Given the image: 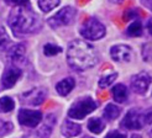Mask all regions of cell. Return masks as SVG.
I'll list each match as a JSON object with an SVG mask.
<instances>
[{"label":"cell","instance_id":"cell-8","mask_svg":"<svg viewBox=\"0 0 152 138\" xmlns=\"http://www.w3.org/2000/svg\"><path fill=\"white\" fill-rule=\"evenodd\" d=\"M151 81H152V78L148 73L140 72L137 74H135L131 78V89L136 94L142 95L148 90V88L151 85Z\"/></svg>","mask_w":152,"mask_h":138},{"label":"cell","instance_id":"cell-17","mask_svg":"<svg viewBox=\"0 0 152 138\" xmlns=\"http://www.w3.org/2000/svg\"><path fill=\"white\" fill-rule=\"evenodd\" d=\"M120 113H121V110L119 109V106L114 105V104H109V105H106V107L104 109L103 116L108 121H114L120 116Z\"/></svg>","mask_w":152,"mask_h":138},{"label":"cell","instance_id":"cell-4","mask_svg":"<svg viewBox=\"0 0 152 138\" xmlns=\"http://www.w3.org/2000/svg\"><path fill=\"white\" fill-rule=\"evenodd\" d=\"M79 33L82 37H84L86 40L96 41L105 36L106 30H105V26L99 20H96L94 17H89L83 22L82 26L79 27Z\"/></svg>","mask_w":152,"mask_h":138},{"label":"cell","instance_id":"cell-28","mask_svg":"<svg viewBox=\"0 0 152 138\" xmlns=\"http://www.w3.org/2000/svg\"><path fill=\"white\" fill-rule=\"evenodd\" d=\"M105 138H126V136L119 131H111L105 136Z\"/></svg>","mask_w":152,"mask_h":138},{"label":"cell","instance_id":"cell-7","mask_svg":"<svg viewBox=\"0 0 152 138\" xmlns=\"http://www.w3.org/2000/svg\"><path fill=\"white\" fill-rule=\"evenodd\" d=\"M19 123L26 127L35 128L40 125L42 121V113L37 110H28V109H21L18 113Z\"/></svg>","mask_w":152,"mask_h":138},{"label":"cell","instance_id":"cell-16","mask_svg":"<svg viewBox=\"0 0 152 138\" xmlns=\"http://www.w3.org/2000/svg\"><path fill=\"white\" fill-rule=\"evenodd\" d=\"M111 94H113L114 100L116 102L123 104L127 99V88L124 84H116V85L111 89Z\"/></svg>","mask_w":152,"mask_h":138},{"label":"cell","instance_id":"cell-31","mask_svg":"<svg viewBox=\"0 0 152 138\" xmlns=\"http://www.w3.org/2000/svg\"><path fill=\"white\" fill-rule=\"evenodd\" d=\"M141 1L145 4L147 7H150V9L152 10V0H141Z\"/></svg>","mask_w":152,"mask_h":138},{"label":"cell","instance_id":"cell-14","mask_svg":"<svg viewBox=\"0 0 152 138\" xmlns=\"http://www.w3.org/2000/svg\"><path fill=\"white\" fill-rule=\"evenodd\" d=\"M61 131H62V134L64 137L71 138V137H77L82 132V127L78 123H74V122L69 120H66L63 122L62 127H61Z\"/></svg>","mask_w":152,"mask_h":138},{"label":"cell","instance_id":"cell-5","mask_svg":"<svg viewBox=\"0 0 152 138\" xmlns=\"http://www.w3.org/2000/svg\"><path fill=\"white\" fill-rule=\"evenodd\" d=\"M96 109V104L92 97H82L72 104L68 110V116L75 120L86 118L89 113H92Z\"/></svg>","mask_w":152,"mask_h":138},{"label":"cell","instance_id":"cell-34","mask_svg":"<svg viewBox=\"0 0 152 138\" xmlns=\"http://www.w3.org/2000/svg\"><path fill=\"white\" fill-rule=\"evenodd\" d=\"M151 136H152V129H151Z\"/></svg>","mask_w":152,"mask_h":138},{"label":"cell","instance_id":"cell-35","mask_svg":"<svg viewBox=\"0 0 152 138\" xmlns=\"http://www.w3.org/2000/svg\"><path fill=\"white\" fill-rule=\"evenodd\" d=\"M87 138H92V137H87Z\"/></svg>","mask_w":152,"mask_h":138},{"label":"cell","instance_id":"cell-24","mask_svg":"<svg viewBox=\"0 0 152 138\" xmlns=\"http://www.w3.org/2000/svg\"><path fill=\"white\" fill-rule=\"evenodd\" d=\"M142 57L146 62H152V43H145L142 47Z\"/></svg>","mask_w":152,"mask_h":138},{"label":"cell","instance_id":"cell-27","mask_svg":"<svg viewBox=\"0 0 152 138\" xmlns=\"http://www.w3.org/2000/svg\"><path fill=\"white\" fill-rule=\"evenodd\" d=\"M130 20H139V11L136 9H127L124 12V21Z\"/></svg>","mask_w":152,"mask_h":138},{"label":"cell","instance_id":"cell-2","mask_svg":"<svg viewBox=\"0 0 152 138\" xmlns=\"http://www.w3.org/2000/svg\"><path fill=\"white\" fill-rule=\"evenodd\" d=\"M7 25L16 35H30L40 31L42 22L28 6H16L9 12Z\"/></svg>","mask_w":152,"mask_h":138},{"label":"cell","instance_id":"cell-29","mask_svg":"<svg viewBox=\"0 0 152 138\" xmlns=\"http://www.w3.org/2000/svg\"><path fill=\"white\" fill-rule=\"evenodd\" d=\"M7 3H10L15 6H27L28 0H7Z\"/></svg>","mask_w":152,"mask_h":138},{"label":"cell","instance_id":"cell-20","mask_svg":"<svg viewBox=\"0 0 152 138\" xmlns=\"http://www.w3.org/2000/svg\"><path fill=\"white\" fill-rule=\"evenodd\" d=\"M61 0H39V7L43 12H48L59 5Z\"/></svg>","mask_w":152,"mask_h":138},{"label":"cell","instance_id":"cell-9","mask_svg":"<svg viewBox=\"0 0 152 138\" xmlns=\"http://www.w3.org/2000/svg\"><path fill=\"white\" fill-rule=\"evenodd\" d=\"M47 96V91L43 88H34L27 93L22 94L21 96V101L27 105H32V106H39L41 105Z\"/></svg>","mask_w":152,"mask_h":138},{"label":"cell","instance_id":"cell-26","mask_svg":"<svg viewBox=\"0 0 152 138\" xmlns=\"http://www.w3.org/2000/svg\"><path fill=\"white\" fill-rule=\"evenodd\" d=\"M11 129H12V125L10 123V122L0 118V136L7 134L9 132H11Z\"/></svg>","mask_w":152,"mask_h":138},{"label":"cell","instance_id":"cell-32","mask_svg":"<svg viewBox=\"0 0 152 138\" xmlns=\"http://www.w3.org/2000/svg\"><path fill=\"white\" fill-rule=\"evenodd\" d=\"M109 1H111L114 4H121V3H123V0H109Z\"/></svg>","mask_w":152,"mask_h":138},{"label":"cell","instance_id":"cell-18","mask_svg":"<svg viewBox=\"0 0 152 138\" xmlns=\"http://www.w3.org/2000/svg\"><path fill=\"white\" fill-rule=\"evenodd\" d=\"M105 125L102 118H98V117H93L90 118L89 122H88V129L92 133H95V134H99L103 132Z\"/></svg>","mask_w":152,"mask_h":138},{"label":"cell","instance_id":"cell-13","mask_svg":"<svg viewBox=\"0 0 152 138\" xmlns=\"http://www.w3.org/2000/svg\"><path fill=\"white\" fill-rule=\"evenodd\" d=\"M25 44L22 43H15L12 46H10L9 48H7V58H9V60H11V62H18V60H21L22 58H24L25 56Z\"/></svg>","mask_w":152,"mask_h":138},{"label":"cell","instance_id":"cell-30","mask_svg":"<svg viewBox=\"0 0 152 138\" xmlns=\"http://www.w3.org/2000/svg\"><path fill=\"white\" fill-rule=\"evenodd\" d=\"M146 27H147V30H148V32H150V35L152 36V17L147 21V25H146Z\"/></svg>","mask_w":152,"mask_h":138},{"label":"cell","instance_id":"cell-10","mask_svg":"<svg viewBox=\"0 0 152 138\" xmlns=\"http://www.w3.org/2000/svg\"><path fill=\"white\" fill-rule=\"evenodd\" d=\"M21 74H22V70L19 67L14 65V64L7 67L4 70L3 76H1V86H3V89L12 88L15 84H16V81L20 79Z\"/></svg>","mask_w":152,"mask_h":138},{"label":"cell","instance_id":"cell-12","mask_svg":"<svg viewBox=\"0 0 152 138\" xmlns=\"http://www.w3.org/2000/svg\"><path fill=\"white\" fill-rule=\"evenodd\" d=\"M56 123V116L55 115H48L45 120L43 125L37 129V137L39 138H50L52 131H53V127H55Z\"/></svg>","mask_w":152,"mask_h":138},{"label":"cell","instance_id":"cell-15","mask_svg":"<svg viewBox=\"0 0 152 138\" xmlns=\"http://www.w3.org/2000/svg\"><path fill=\"white\" fill-rule=\"evenodd\" d=\"M74 85H75V81L73 78H66L63 80H61L59 83H57L56 90L61 96H66L74 89Z\"/></svg>","mask_w":152,"mask_h":138},{"label":"cell","instance_id":"cell-3","mask_svg":"<svg viewBox=\"0 0 152 138\" xmlns=\"http://www.w3.org/2000/svg\"><path fill=\"white\" fill-rule=\"evenodd\" d=\"M152 122V109L150 110H140L132 109L126 115L124 120L121 121V127L126 129H142L146 125Z\"/></svg>","mask_w":152,"mask_h":138},{"label":"cell","instance_id":"cell-19","mask_svg":"<svg viewBox=\"0 0 152 138\" xmlns=\"http://www.w3.org/2000/svg\"><path fill=\"white\" fill-rule=\"evenodd\" d=\"M126 33L130 37H139L142 35V24L140 20H135L126 28Z\"/></svg>","mask_w":152,"mask_h":138},{"label":"cell","instance_id":"cell-1","mask_svg":"<svg viewBox=\"0 0 152 138\" xmlns=\"http://www.w3.org/2000/svg\"><path fill=\"white\" fill-rule=\"evenodd\" d=\"M67 60L75 70H87L99 62V56L93 44L83 40H74L68 46Z\"/></svg>","mask_w":152,"mask_h":138},{"label":"cell","instance_id":"cell-6","mask_svg":"<svg viewBox=\"0 0 152 138\" xmlns=\"http://www.w3.org/2000/svg\"><path fill=\"white\" fill-rule=\"evenodd\" d=\"M75 15H77V10L72 6H64L61 10H58L56 14H53L48 19V25L51 28L56 30L59 27L67 26L73 22Z\"/></svg>","mask_w":152,"mask_h":138},{"label":"cell","instance_id":"cell-11","mask_svg":"<svg viewBox=\"0 0 152 138\" xmlns=\"http://www.w3.org/2000/svg\"><path fill=\"white\" fill-rule=\"evenodd\" d=\"M110 57L115 62H130L132 58V49L126 44H115L110 48Z\"/></svg>","mask_w":152,"mask_h":138},{"label":"cell","instance_id":"cell-33","mask_svg":"<svg viewBox=\"0 0 152 138\" xmlns=\"http://www.w3.org/2000/svg\"><path fill=\"white\" fill-rule=\"evenodd\" d=\"M131 138H142V137H141L140 134H134V136H132Z\"/></svg>","mask_w":152,"mask_h":138},{"label":"cell","instance_id":"cell-22","mask_svg":"<svg viewBox=\"0 0 152 138\" xmlns=\"http://www.w3.org/2000/svg\"><path fill=\"white\" fill-rule=\"evenodd\" d=\"M62 52V48L59 46H56L53 43H47L43 46V53L47 57H52V56H57L58 53Z\"/></svg>","mask_w":152,"mask_h":138},{"label":"cell","instance_id":"cell-21","mask_svg":"<svg viewBox=\"0 0 152 138\" xmlns=\"http://www.w3.org/2000/svg\"><path fill=\"white\" fill-rule=\"evenodd\" d=\"M14 107H15V102L11 97L9 96H4L0 99V112H10L14 110Z\"/></svg>","mask_w":152,"mask_h":138},{"label":"cell","instance_id":"cell-23","mask_svg":"<svg viewBox=\"0 0 152 138\" xmlns=\"http://www.w3.org/2000/svg\"><path fill=\"white\" fill-rule=\"evenodd\" d=\"M118 78V73H111V74H108V75H104L103 78L99 79V86L105 89L108 88L109 85H111V84L115 81V79Z\"/></svg>","mask_w":152,"mask_h":138},{"label":"cell","instance_id":"cell-25","mask_svg":"<svg viewBox=\"0 0 152 138\" xmlns=\"http://www.w3.org/2000/svg\"><path fill=\"white\" fill-rule=\"evenodd\" d=\"M10 42V37L4 27H0V48H5Z\"/></svg>","mask_w":152,"mask_h":138}]
</instances>
